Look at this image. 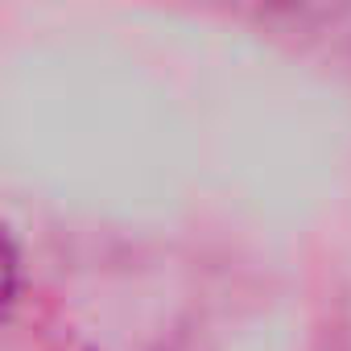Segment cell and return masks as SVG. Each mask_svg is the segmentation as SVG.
I'll list each match as a JSON object with an SVG mask.
<instances>
[{
    "mask_svg": "<svg viewBox=\"0 0 351 351\" xmlns=\"http://www.w3.org/2000/svg\"><path fill=\"white\" fill-rule=\"evenodd\" d=\"M13 281H17V261H13V244L0 228V314H5L9 298H13Z\"/></svg>",
    "mask_w": 351,
    "mask_h": 351,
    "instance_id": "6da1fadb",
    "label": "cell"
}]
</instances>
